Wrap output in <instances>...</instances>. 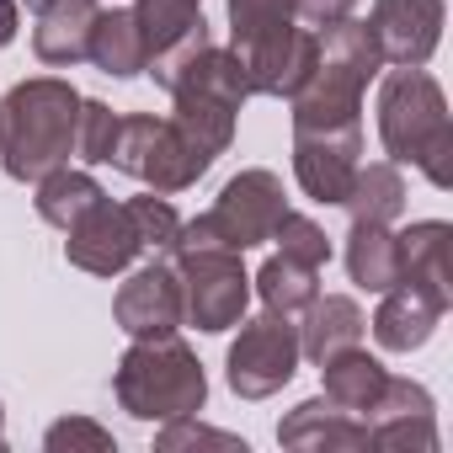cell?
Returning <instances> with one entry per match:
<instances>
[{
	"mask_svg": "<svg viewBox=\"0 0 453 453\" xmlns=\"http://www.w3.org/2000/svg\"><path fill=\"white\" fill-rule=\"evenodd\" d=\"M81 91L59 75H33L0 102V165L12 181H38L75 155Z\"/></svg>",
	"mask_w": 453,
	"mask_h": 453,
	"instance_id": "1",
	"label": "cell"
},
{
	"mask_svg": "<svg viewBox=\"0 0 453 453\" xmlns=\"http://www.w3.org/2000/svg\"><path fill=\"white\" fill-rule=\"evenodd\" d=\"M379 144L395 165H416L437 192L453 187V123L448 96L426 70L395 65L379 86Z\"/></svg>",
	"mask_w": 453,
	"mask_h": 453,
	"instance_id": "2",
	"label": "cell"
},
{
	"mask_svg": "<svg viewBox=\"0 0 453 453\" xmlns=\"http://www.w3.org/2000/svg\"><path fill=\"white\" fill-rule=\"evenodd\" d=\"M384 70L379 43L368 33V22H336L320 33V54H315V75L299 86V96H288L294 107V128H336V123H363V91L368 81Z\"/></svg>",
	"mask_w": 453,
	"mask_h": 453,
	"instance_id": "3",
	"label": "cell"
},
{
	"mask_svg": "<svg viewBox=\"0 0 453 453\" xmlns=\"http://www.w3.org/2000/svg\"><path fill=\"white\" fill-rule=\"evenodd\" d=\"M112 395L134 421H176V416L203 411L208 373H203L197 352L181 336H150V342H134L118 357Z\"/></svg>",
	"mask_w": 453,
	"mask_h": 453,
	"instance_id": "4",
	"label": "cell"
},
{
	"mask_svg": "<svg viewBox=\"0 0 453 453\" xmlns=\"http://www.w3.org/2000/svg\"><path fill=\"white\" fill-rule=\"evenodd\" d=\"M283 213H288L283 176L267 171V165H246L241 176L224 181V192L213 197L208 213L181 219L176 251H251V246H267Z\"/></svg>",
	"mask_w": 453,
	"mask_h": 453,
	"instance_id": "5",
	"label": "cell"
},
{
	"mask_svg": "<svg viewBox=\"0 0 453 453\" xmlns=\"http://www.w3.org/2000/svg\"><path fill=\"white\" fill-rule=\"evenodd\" d=\"M112 171L144 181L150 192H187L208 176L213 155L197 150L171 118H155V112H128L118 118V139H112V155H107Z\"/></svg>",
	"mask_w": 453,
	"mask_h": 453,
	"instance_id": "6",
	"label": "cell"
},
{
	"mask_svg": "<svg viewBox=\"0 0 453 453\" xmlns=\"http://www.w3.org/2000/svg\"><path fill=\"white\" fill-rule=\"evenodd\" d=\"M165 262L176 267V283H181V326L219 336L246 320L251 278L241 267V251H171Z\"/></svg>",
	"mask_w": 453,
	"mask_h": 453,
	"instance_id": "7",
	"label": "cell"
},
{
	"mask_svg": "<svg viewBox=\"0 0 453 453\" xmlns=\"http://www.w3.org/2000/svg\"><path fill=\"white\" fill-rule=\"evenodd\" d=\"M299 320L288 315H257L241 320V336L230 342V357H224V379L241 400H267L283 384H294L299 373Z\"/></svg>",
	"mask_w": 453,
	"mask_h": 453,
	"instance_id": "8",
	"label": "cell"
},
{
	"mask_svg": "<svg viewBox=\"0 0 453 453\" xmlns=\"http://www.w3.org/2000/svg\"><path fill=\"white\" fill-rule=\"evenodd\" d=\"M134 22L144 33V75H155V86L171 91V81L213 43L208 22H203V0H139Z\"/></svg>",
	"mask_w": 453,
	"mask_h": 453,
	"instance_id": "9",
	"label": "cell"
},
{
	"mask_svg": "<svg viewBox=\"0 0 453 453\" xmlns=\"http://www.w3.org/2000/svg\"><path fill=\"white\" fill-rule=\"evenodd\" d=\"M363 155V123H336V128H294V176L304 187V197L315 203H336L347 197L357 160Z\"/></svg>",
	"mask_w": 453,
	"mask_h": 453,
	"instance_id": "10",
	"label": "cell"
},
{
	"mask_svg": "<svg viewBox=\"0 0 453 453\" xmlns=\"http://www.w3.org/2000/svg\"><path fill=\"white\" fill-rule=\"evenodd\" d=\"M442 22H448V0H373L368 12L379 59L405 70H426V59L442 43Z\"/></svg>",
	"mask_w": 453,
	"mask_h": 453,
	"instance_id": "11",
	"label": "cell"
},
{
	"mask_svg": "<svg viewBox=\"0 0 453 453\" xmlns=\"http://www.w3.org/2000/svg\"><path fill=\"white\" fill-rule=\"evenodd\" d=\"M368 421V448L389 453H437V405L426 384L416 379H384V395L373 400Z\"/></svg>",
	"mask_w": 453,
	"mask_h": 453,
	"instance_id": "12",
	"label": "cell"
},
{
	"mask_svg": "<svg viewBox=\"0 0 453 453\" xmlns=\"http://www.w3.org/2000/svg\"><path fill=\"white\" fill-rule=\"evenodd\" d=\"M112 320L134 342L176 336L181 331V283H176V267L165 257H150L139 273H128V283L112 299Z\"/></svg>",
	"mask_w": 453,
	"mask_h": 453,
	"instance_id": "13",
	"label": "cell"
},
{
	"mask_svg": "<svg viewBox=\"0 0 453 453\" xmlns=\"http://www.w3.org/2000/svg\"><path fill=\"white\" fill-rule=\"evenodd\" d=\"M241 65H246V81H251V96H299V86L315 75V54H320V33L315 27H278L273 38L251 43V49H235Z\"/></svg>",
	"mask_w": 453,
	"mask_h": 453,
	"instance_id": "14",
	"label": "cell"
},
{
	"mask_svg": "<svg viewBox=\"0 0 453 453\" xmlns=\"http://www.w3.org/2000/svg\"><path fill=\"white\" fill-rule=\"evenodd\" d=\"M65 235H70V241H65L70 267H81V273H91V278H118V273H128V267L139 262L134 219H128V208L112 203V197H102L81 224H70Z\"/></svg>",
	"mask_w": 453,
	"mask_h": 453,
	"instance_id": "15",
	"label": "cell"
},
{
	"mask_svg": "<svg viewBox=\"0 0 453 453\" xmlns=\"http://www.w3.org/2000/svg\"><path fill=\"white\" fill-rule=\"evenodd\" d=\"M33 12V54L54 70H75L91 59V27L96 0H27Z\"/></svg>",
	"mask_w": 453,
	"mask_h": 453,
	"instance_id": "16",
	"label": "cell"
},
{
	"mask_svg": "<svg viewBox=\"0 0 453 453\" xmlns=\"http://www.w3.org/2000/svg\"><path fill=\"white\" fill-rule=\"evenodd\" d=\"M442 315H448V299H437L432 288H421V283H395V288H384V304L373 310V342L384 347V352H416V347H426L432 342V331L442 326Z\"/></svg>",
	"mask_w": 453,
	"mask_h": 453,
	"instance_id": "17",
	"label": "cell"
},
{
	"mask_svg": "<svg viewBox=\"0 0 453 453\" xmlns=\"http://www.w3.org/2000/svg\"><path fill=\"white\" fill-rule=\"evenodd\" d=\"M278 442L299 448V453H357V448H368V421L331 405L326 395H315L278 421Z\"/></svg>",
	"mask_w": 453,
	"mask_h": 453,
	"instance_id": "18",
	"label": "cell"
},
{
	"mask_svg": "<svg viewBox=\"0 0 453 453\" xmlns=\"http://www.w3.org/2000/svg\"><path fill=\"white\" fill-rule=\"evenodd\" d=\"M363 331H368V320H363L357 299H347V294H315V304L299 315V352L310 363H326L331 352L357 347Z\"/></svg>",
	"mask_w": 453,
	"mask_h": 453,
	"instance_id": "19",
	"label": "cell"
},
{
	"mask_svg": "<svg viewBox=\"0 0 453 453\" xmlns=\"http://www.w3.org/2000/svg\"><path fill=\"white\" fill-rule=\"evenodd\" d=\"M395 241H400V278L421 283V288H432L437 299L453 304V267H448L453 230H448V224L442 219H421V224H411V230L395 235Z\"/></svg>",
	"mask_w": 453,
	"mask_h": 453,
	"instance_id": "20",
	"label": "cell"
},
{
	"mask_svg": "<svg viewBox=\"0 0 453 453\" xmlns=\"http://www.w3.org/2000/svg\"><path fill=\"white\" fill-rule=\"evenodd\" d=\"M171 102H176L171 123H176L197 150H208L213 160L235 144V112H241L235 102H224V96H213V91H197V86H176Z\"/></svg>",
	"mask_w": 453,
	"mask_h": 453,
	"instance_id": "21",
	"label": "cell"
},
{
	"mask_svg": "<svg viewBox=\"0 0 453 453\" xmlns=\"http://www.w3.org/2000/svg\"><path fill=\"white\" fill-rule=\"evenodd\" d=\"M320 379H326V400L331 405H342V411H352V416H368L373 411V400L384 395V363L379 357H368L363 347H342V352H331L326 363H320Z\"/></svg>",
	"mask_w": 453,
	"mask_h": 453,
	"instance_id": "22",
	"label": "cell"
},
{
	"mask_svg": "<svg viewBox=\"0 0 453 453\" xmlns=\"http://www.w3.org/2000/svg\"><path fill=\"white\" fill-rule=\"evenodd\" d=\"M347 273L368 294H384V288L400 283V241L389 235V224L352 219V230H347Z\"/></svg>",
	"mask_w": 453,
	"mask_h": 453,
	"instance_id": "23",
	"label": "cell"
},
{
	"mask_svg": "<svg viewBox=\"0 0 453 453\" xmlns=\"http://www.w3.org/2000/svg\"><path fill=\"white\" fill-rule=\"evenodd\" d=\"M38 187V219L43 224H54V230H70V224H81L107 192H102V181L91 176V171H75V165H59V171H49V176H38L33 181Z\"/></svg>",
	"mask_w": 453,
	"mask_h": 453,
	"instance_id": "24",
	"label": "cell"
},
{
	"mask_svg": "<svg viewBox=\"0 0 453 453\" xmlns=\"http://www.w3.org/2000/svg\"><path fill=\"white\" fill-rule=\"evenodd\" d=\"M144 33L134 22V12H96V27H91V65L112 81H134L144 75Z\"/></svg>",
	"mask_w": 453,
	"mask_h": 453,
	"instance_id": "25",
	"label": "cell"
},
{
	"mask_svg": "<svg viewBox=\"0 0 453 453\" xmlns=\"http://www.w3.org/2000/svg\"><path fill=\"white\" fill-rule=\"evenodd\" d=\"M342 208L363 224H395L405 213V176L395 160H373V165H357Z\"/></svg>",
	"mask_w": 453,
	"mask_h": 453,
	"instance_id": "26",
	"label": "cell"
},
{
	"mask_svg": "<svg viewBox=\"0 0 453 453\" xmlns=\"http://www.w3.org/2000/svg\"><path fill=\"white\" fill-rule=\"evenodd\" d=\"M251 288H257V299L267 304V315L299 320V315L315 304V294H320V273L304 267V262H288V257H267L262 273L251 278Z\"/></svg>",
	"mask_w": 453,
	"mask_h": 453,
	"instance_id": "27",
	"label": "cell"
},
{
	"mask_svg": "<svg viewBox=\"0 0 453 453\" xmlns=\"http://www.w3.org/2000/svg\"><path fill=\"white\" fill-rule=\"evenodd\" d=\"M123 208H128V219H134L139 257H171V251H176V241H181V213L171 208V197H165V192L128 197Z\"/></svg>",
	"mask_w": 453,
	"mask_h": 453,
	"instance_id": "28",
	"label": "cell"
},
{
	"mask_svg": "<svg viewBox=\"0 0 453 453\" xmlns=\"http://www.w3.org/2000/svg\"><path fill=\"white\" fill-rule=\"evenodd\" d=\"M288 22H294V0H230V33H235L230 49H251Z\"/></svg>",
	"mask_w": 453,
	"mask_h": 453,
	"instance_id": "29",
	"label": "cell"
},
{
	"mask_svg": "<svg viewBox=\"0 0 453 453\" xmlns=\"http://www.w3.org/2000/svg\"><path fill=\"white\" fill-rule=\"evenodd\" d=\"M273 241H278V257H288V262H304V267H326L331 262V235L320 230L315 219H304V213H283L278 219V230H273Z\"/></svg>",
	"mask_w": 453,
	"mask_h": 453,
	"instance_id": "30",
	"label": "cell"
},
{
	"mask_svg": "<svg viewBox=\"0 0 453 453\" xmlns=\"http://www.w3.org/2000/svg\"><path fill=\"white\" fill-rule=\"evenodd\" d=\"M112 139H118V112L96 96H81V118H75V155L86 165H107L112 155Z\"/></svg>",
	"mask_w": 453,
	"mask_h": 453,
	"instance_id": "31",
	"label": "cell"
},
{
	"mask_svg": "<svg viewBox=\"0 0 453 453\" xmlns=\"http://www.w3.org/2000/svg\"><path fill=\"white\" fill-rule=\"evenodd\" d=\"M43 448H49V453H75V448L112 453L118 442H112V432H107V426H96L91 416H65V421H54V426L43 432Z\"/></svg>",
	"mask_w": 453,
	"mask_h": 453,
	"instance_id": "32",
	"label": "cell"
},
{
	"mask_svg": "<svg viewBox=\"0 0 453 453\" xmlns=\"http://www.w3.org/2000/svg\"><path fill=\"white\" fill-rule=\"evenodd\" d=\"M165 432L155 437V448H165V453H176V448H197V442H208V448H230V453H246V442L241 437H230V432H213V426H203L197 416H176V421H160Z\"/></svg>",
	"mask_w": 453,
	"mask_h": 453,
	"instance_id": "33",
	"label": "cell"
},
{
	"mask_svg": "<svg viewBox=\"0 0 453 453\" xmlns=\"http://www.w3.org/2000/svg\"><path fill=\"white\" fill-rule=\"evenodd\" d=\"M352 12H357V0H294V22L299 27H315V33L347 22Z\"/></svg>",
	"mask_w": 453,
	"mask_h": 453,
	"instance_id": "34",
	"label": "cell"
},
{
	"mask_svg": "<svg viewBox=\"0 0 453 453\" xmlns=\"http://www.w3.org/2000/svg\"><path fill=\"white\" fill-rule=\"evenodd\" d=\"M17 27H22V6L17 0H0V49L17 38Z\"/></svg>",
	"mask_w": 453,
	"mask_h": 453,
	"instance_id": "35",
	"label": "cell"
},
{
	"mask_svg": "<svg viewBox=\"0 0 453 453\" xmlns=\"http://www.w3.org/2000/svg\"><path fill=\"white\" fill-rule=\"evenodd\" d=\"M0 442H6V411H0Z\"/></svg>",
	"mask_w": 453,
	"mask_h": 453,
	"instance_id": "36",
	"label": "cell"
}]
</instances>
